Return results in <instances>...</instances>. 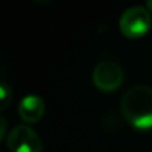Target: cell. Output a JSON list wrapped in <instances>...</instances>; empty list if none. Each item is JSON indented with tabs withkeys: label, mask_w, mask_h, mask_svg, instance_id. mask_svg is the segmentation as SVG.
<instances>
[{
	"label": "cell",
	"mask_w": 152,
	"mask_h": 152,
	"mask_svg": "<svg viewBox=\"0 0 152 152\" xmlns=\"http://www.w3.org/2000/svg\"><path fill=\"white\" fill-rule=\"evenodd\" d=\"M5 134H7V120L3 116H0V143L4 139Z\"/></svg>",
	"instance_id": "7"
},
{
	"label": "cell",
	"mask_w": 152,
	"mask_h": 152,
	"mask_svg": "<svg viewBox=\"0 0 152 152\" xmlns=\"http://www.w3.org/2000/svg\"><path fill=\"white\" fill-rule=\"evenodd\" d=\"M92 80L95 86L102 91H115L123 83V69L115 61H100L94 69Z\"/></svg>",
	"instance_id": "4"
},
{
	"label": "cell",
	"mask_w": 152,
	"mask_h": 152,
	"mask_svg": "<svg viewBox=\"0 0 152 152\" xmlns=\"http://www.w3.org/2000/svg\"><path fill=\"white\" fill-rule=\"evenodd\" d=\"M12 102V91L7 84L0 83V111H4Z\"/></svg>",
	"instance_id": "6"
},
{
	"label": "cell",
	"mask_w": 152,
	"mask_h": 152,
	"mask_svg": "<svg viewBox=\"0 0 152 152\" xmlns=\"http://www.w3.org/2000/svg\"><path fill=\"white\" fill-rule=\"evenodd\" d=\"M152 26L150 11L144 7H131L124 11L119 21V27L123 35L131 39L142 37L150 31Z\"/></svg>",
	"instance_id": "2"
},
{
	"label": "cell",
	"mask_w": 152,
	"mask_h": 152,
	"mask_svg": "<svg viewBox=\"0 0 152 152\" xmlns=\"http://www.w3.org/2000/svg\"><path fill=\"white\" fill-rule=\"evenodd\" d=\"M44 102L37 95H27L20 100L19 115L27 123H36L44 115Z\"/></svg>",
	"instance_id": "5"
},
{
	"label": "cell",
	"mask_w": 152,
	"mask_h": 152,
	"mask_svg": "<svg viewBox=\"0 0 152 152\" xmlns=\"http://www.w3.org/2000/svg\"><path fill=\"white\" fill-rule=\"evenodd\" d=\"M121 113L137 129L152 128V88L136 86L126 92L121 100Z\"/></svg>",
	"instance_id": "1"
},
{
	"label": "cell",
	"mask_w": 152,
	"mask_h": 152,
	"mask_svg": "<svg viewBox=\"0 0 152 152\" xmlns=\"http://www.w3.org/2000/svg\"><path fill=\"white\" fill-rule=\"evenodd\" d=\"M7 145L11 152H42L43 144L39 135L28 126H16L7 137Z\"/></svg>",
	"instance_id": "3"
},
{
	"label": "cell",
	"mask_w": 152,
	"mask_h": 152,
	"mask_svg": "<svg viewBox=\"0 0 152 152\" xmlns=\"http://www.w3.org/2000/svg\"><path fill=\"white\" fill-rule=\"evenodd\" d=\"M147 10L150 11V12H152V0H150V1L147 3Z\"/></svg>",
	"instance_id": "8"
}]
</instances>
